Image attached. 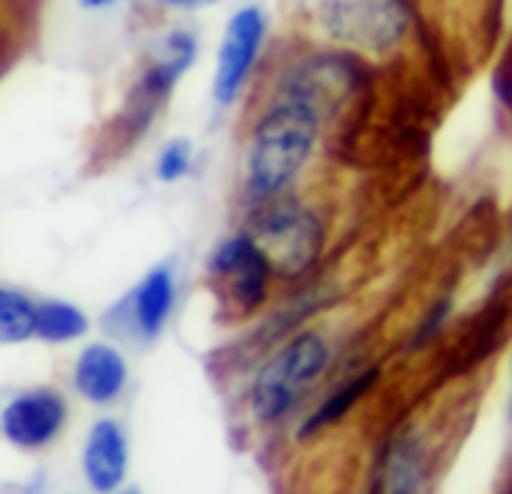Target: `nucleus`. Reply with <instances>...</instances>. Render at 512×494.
I'll list each match as a JSON object with an SVG mask.
<instances>
[{"instance_id":"nucleus-15","label":"nucleus","mask_w":512,"mask_h":494,"mask_svg":"<svg viewBox=\"0 0 512 494\" xmlns=\"http://www.w3.org/2000/svg\"><path fill=\"white\" fill-rule=\"evenodd\" d=\"M39 306L18 288L0 285V345H21L36 336Z\"/></svg>"},{"instance_id":"nucleus-13","label":"nucleus","mask_w":512,"mask_h":494,"mask_svg":"<svg viewBox=\"0 0 512 494\" xmlns=\"http://www.w3.org/2000/svg\"><path fill=\"white\" fill-rule=\"evenodd\" d=\"M426 471V453L417 435L393 438L375 468V492H417Z\"/></svg>"},{"instance_id":"nucleus-1","label":"nucleus","mask_w":512,"mask_h":494,"mask_svg":"<svg viewBox=\"0 0 512 494\" xmlns=\"http://www.w3.org/2000/svg\"><path fill=\"white\" fill-rule=\"evenodd\" d=\"M321 117L300 99L279 96L255 120L243 159V189L252 204L279 198L306 168Z\"/></svg>"},{"instance_id":"nucleus-9","label":"nucleus","mask_w":512,"mask_h":494,"mask_svg":"<svg viewBox=\"0 0 512 494\" xmlns=\"http://www.w3.org/2000/svg\"><path fill=\"white\" fill-rule=\"evenodd\" d=\"M264 36H267V18L258 6H243L240 12L231 15L213 75V99L219 105H231L240 96L264 45Z\"/></svg>"},{"instance_id":"nucleus-10","label":"nucleus","mask_w":512,"mask_h":494,"mask_svg":"<svg viewBox=\"0 0 512 494\" xmlns=\"http://www.w3.org/2000/svg\"><path fill=\"white\" fill-rule=\"evenodd\" d=\"M174 297H177V288H174L171 267H153L117 306V312L123 315L117 330L144 342H156L171 318Z\"/></svg>"},{"instance_id":"nucleus-18","label":"nucleus","mask_w":512,"mask_h":494,"mask_svg":"<svg viewBox=\"0 0 512 494\" xmlns=\"http://www.w3.org/2000/svg\"><path fill=\"white\" fill-rule=\"evenodd\" d=\"M189 165H192V144L186 138H174L162 147L156 159V177L162 183H174L189 174Z\"/></svg>"},{"instance_id":"nucleus-20","label":"nucleus","mask_w":512,"mask_h":494,"mask_svg":"<svg viewBox=\"0 0 512 494\" xmlns=\"http://www.w3.org/2000/svg\"><path fill=\"white\" fill-rule=\"evenodd\" d=\"M162 6H177V9H204V6H213L219 0H156Z\"/></svg>"},{"instance_id":"nucleus-2","label":"nucleus","mask_w":512,"mask_h":494,"mask_svg":"<svg viewBox=\"0 0 512 494\" xmlns=\"http://www.w3.org/2000/svg\"><path fill=\"white\" fill-rule=\"evenodd\" d=\"M309 24L357 54H390L414 24L408 0H300Z\"/></svg>"},{"instance_id":"nucleus-4","label":"nucleus","mask_w":512,"mask_h":494,"mask_svg":"<svg viewBox=\"0 0 512 494\" xmlns=\"http://www.w3.org/2000/svg\"><path fill=\"white\" fill-rule=\"evenodd\" d=\"M246 234L267 255L273 276L297 279L309 273L324 252L321 219L297 198H270L255 204Z\"/></svg>"},{"instance_id":"nucleus-7","label":"nucleus","mask_w":512,"mask_h":494,"mask_svg":"<svg viewBox=\"0 0 512 494\" xmlns=\"http://www.w3.org/2000/svg\"><path fill=\"white\" fill-rule=\"evenodd\" d=\"M363 78H366V72L354 54L324 51V54L297 60L282 75L279 96L300 99L312 111H318V117H324L327 111L339 108L348 96H354L357 87L363 84Z\"/></svg>"},{"instance_id":"nucleus-19","label":"nucleus","mask_w":512,"mask_h":494,"mask_svg":"<svg viewBox=\"0 0 512 494\" xmlns=\"http://www.w3.org/2000/svg\"><path fill=\"white\" fill-rule=\"evenodd\" d=\"M447 312H450V306L447 303H438L429 315H426V321L420 324V333L414 336V345H426L441 327H444V321H447Z\"/></svg>"},{"instance_id":"nucleus-5","label":"nucleus","mask_w":512,"mask_h":494,"mask_svg":"<svg viewBox=\"0 0 512 494\" xmlns=\"http://www.w3.org/2000/svg\"><path fill=\"white\" fill-rule=\"evenodd\" d=\"M195 54H198V42L186 30H171L162 39L156 57L135 78L132 90L126 93L123 111L111 123L114 126L111 129L114 132L111 153H123L138 135L147 132V126L153 123V117L159 114V108L168 102L171 90L177 87L180 75L195 63Z\"/></svg>"},{"instance_id":"nucleus-8","label":"nucleus","mask_w":512,"mask_h":494,"mask_svg":"<svg viewBox=\"0 0 512 494\" xmlns=\"http://www.w3.org/2000/svg\"><path fill=\"white\" fill-rule=\"evenodd\" d=\"M69 423V405L54 387H30L0 405V435L24 453L51 447Z\"/></svg>"},{"instance_id":"nucleus-12","label":"nucleus","mask_w":512,"mask_h":494,"mask_svg":"<svg viewBox=\"0 0 512 494\" xmlns=\"http://www.w3.org/2000/svg\"><path fill=\"white\" fill-rule=\"evenodd\" d=\"M81 471L93 492H117L129 474V441L120 423L99 420L81 453Z\"/></svg>"},{"instance_id":"nucleus-16","label":"nucleus","mask_w":512,"mask_h":494,"mask_svg":"<svg viewBox=\"0 0 512 494\" xmlns=\"http://www.w3.org/2000/svg\"><path fill=\"white\" fill-rule=\"evenodd\" d=\"M90 330L87 315L63 300H48L39 303V321H36V339L48 342V345H63V342H75Z\"/></svg>"},{"instance_id":"nucleus-21","label":"nucleus","mask_w":512,"mask_h":494,"mask_svg":"<svg viewBox=\"0 0 512 494\" xmlns=\"http://www.w3.org/2000/svg\"><path fill=\"white\" fill-rule=\"evenodd\" d=\"M84 6H93V9H102V6H111V3H117V0H81Z\"/></svg>"},{"instance_id":"nucleus-14","label":"nucleus","mask_w":512,"mask_h":494,"mask_svg":"<svg viewBox=\"0 0 512 494\" xmlns=\"http://www.w3.org/2000/svg\"><path fill=\"white\" fill-rule=\"evenodd\" d=\"M375 381H378V369H369V372L357 375L354 381H348L345 387H339L315 414L306 417V423L300 426V438H315L318 432H324V429L336 426L339 420H345L354 411V405L375 387Z\"/></svg>"},{"instance_id":"nucleus-3","label":"nucleus","mask_w":512,"mask_h":494,"mask_svg":"<svg viewBox=\"0 0 512 494\" xmlns=\"http://www.w3.org/2000/svg\"><path fill=\"white\" fill-rule=\"evenodd\" d=\"M330 366V348L318 333H297L255 375L249 411L261 426L282 423Z\"/></svg>"},{"instance_id":"nucleus-11","label":"nucleus","mask_w":512,"mask_h":494,"mask_svg":"<svg viewBox=\"0 0 512 494\" xmlns=\"http://www.w3.org/2000/svg\"><path fill=\"white\" fill-rule=\"evenodd\" d=\"M129 384L126 357L108 342H90L72 369V390L90 405H111L123 396Z\"/></svg>"},{"instance_id":"nucleus-17","label":"nucleus","mask_w":512,"mask_h":494,"mask_svg":"<svg viewBox=\"0 0 512 494\" xmlns=\"http://www.w3.org/2000/svg\"><path fill=\"white\" fill-rule=\"evenodd\" d=\"M30 0H0V75L12 66L24 48V33L30 27Z\"/></svg>"},{"instance_id":"nucleus-6","label":"nucleus","mask_w":512,"mask_h":494,"mask_svg":"<svg viewBox=\"0 0 512 494\" xmlns=\"http://www.w3.org/2000/svg\"><path fill=\"white\" fill-rule=\"evenodd\" d=\"M210 282L231 318L255 315L270 294L273 267L261 246L243 231L228 237L210 258Z\"/></svg>"}]
</instances>
